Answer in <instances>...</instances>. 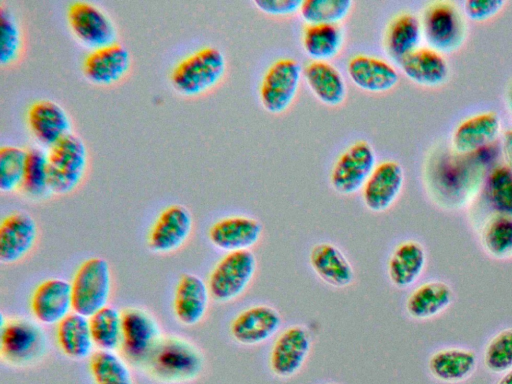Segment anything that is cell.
Masks as SVG:
<instances>
[{"mask_svg":"<svg viewBox=\"0 0 512 384\" xmlns=\"http://www.w3.org/2000/svg\"><path fill=\"white\" fill-rule=\"evenodd\" d=\"M500 130V120L492 111L483 112L463 120L455 129L452 143L458 152L468 153L491 143Z\"/></svg>","mask_w":512,"mask_h":384,"instance_id":"obj_27","label":"cell"},{"mask_svg":"<svg viewBox=\"0 0 512 384\" xmlns=\"http://www.w3.org/2000/svg\"><path fill=\"white\" fill-rule=\"evenodd\" d=\"M421 27L427 43L439 52L452 51L463 40V20L457 7L448 1L430 4L423 14Z\"/></svg>","mask_w":512,"mask_h":384,"instance_id":"obj_10","label":"cell"},{"mask_svg":"<svg viewBox=\"0 0 512 384\" xmlns=\"http://www.w3.org/2000/svg\"><path fill=\"white\" fill-rule=\"evenodd\" d=\"M30 310L40 324H59L73 312L71 283L62 278L43 280L31 294Z\"/></svg>","mask_w":512,"mask_h":384,"instance_id":"obj_15","label":"cell"},{"mask_svg":"<svg viewBox=\"0 0 512 384\" xmlns=\"http://www.w3.org/2000/svg\"><path fill=\"white\" fill-rule=\"evenodd\" d=\"M27 123L34 137L48 147L70 133V121L65 110L50 100L34 102L28 109Z\"/></svg>","mask_w":512,"mask_h":384,"instance_id":"obj_23","label":"cell"},{"mask_svg":"<svg viewBox=\"0 0 512 384\" xmlns=\"http://www.w3.org/2000/svg\"><path fill=\"white\" fill-rule=\"evenodd\" d=\"M225 70L226 59L221 50L205 46L179 61L171 72L170 81L180 94L195 96L215 86Z\"/></svg>","mask_w":512,"mask_h":384,"instance_id":"obj_2","label":"cell"},{"mask_svg":"<svg viewBox=\"0 0 512 384\" xmlns=\"http://www.w3.org/2000/svg\"><path fill=\"white\" fill-rule=\"evenodd\" d=\"M282 326V316L274 307L257 304L241 310L230 323L231 337L245 346L259 345L274 335Z\"/></svg>","mask_w":512,"mask_h":384,"instance_id":"obj_14","label":"cell"},{"mask_svg":"<svg viewBox=\"0 0 512 384\" xmlns=\"http://www.w3.org/2000/svg\"><path fill=\"white\" fill-rule=\"evenodd\" d=\"M26 151L14 145L0 148V190L12 192L21 186Z\"/></svg>","mask_w":512,"mask_h":384,"instance_id":"obj_38","label":"cell"},{"mask_svg":"<svg viewBox=\"0 0 512 384\" xmlns=\"http://www.w3.org/2000/svg\"><path fill=\"white\" fill-rule=\"evenodd\" d=\"M482 244L491 256L506 258L512 255V216H493L482 231Z\"/></svg>","mask_w":512,"mask_h":384,"instance_id":"obj_36","label":"cell"},{"mask_svg":"<svg viewBox=\"0 0 512 384\" xmlns=\"http://www.w3.org/2000/svg\"><path fill=\"white\" fill-rule=\"evenodd\" d=\"M422 27L411 13H401L389 23L385 35L388 54L397 62L418 48Z\"/></svg>","mask_w":512,"mask_h":384,"instance_id":"obj_31","label":"cell"},{"mask_svg":"<svg viewBox=\"0 0 512 384\" xmlns=\"http://www.w3.org/2000/svg\"><path fill=\"white\" fill-rule=\"evenodd\" d=\"M403 73L413 82L423 86L442 84L449 72L441 53L431 47H418L399 61Z\"/></svg>","mask_w":512,"mask_h":384,"instance_id":"obj_24","label":"cell"},{"mask_svg":"<svg viewBox=\"0 0 512 384\" xmlns=\"http://www.w3.org/2000/svg\"><path fill=\"white\" fill-rule=\"evenodd\" d=\"M89 370L95 384H134L127 362L116 351H94Z\"/></svg>","mask_w":512,"mask_h":384,"instance_id":"obj_34","label":"cell"},{"mask_svg":"<svg viewBox=\"0 0 512 384\" xmlns=\"http://www.w3.org/2000/svg\"><path fill=\"white\" fill-rule=\"evenodd\" d=\"M130 62V53L126 47L114 42L92 49L83 60L82 71L90 82L109 85L127 73Z\"/></svg>","mask_w":512,"mask_h":384,"instance_id":"obj_19","label":"cell"},{"mask_svg":"<svg viewBox=\"0 0 512 384\" xmlns=\"http://www.w3.org/2000/svg\"><path fill=\"white\" fill-rule=\"evenodd\" d=\"M45 351V336L40 327L23 318L0 321V353L14 366H26L40 359Z\"/></svg>","mask_w":512,"mask_h":384,"instance_id":"obj_6","label":"cell"},{"mask_svg":"<svg viewBox=\"0 0 512 384\" xmlns=\"http://www.w3.org/2000/svg\"><path fill=\"white\" fill-rule=\"evenodd\" d=\"M73 311L90 317L108 306L112 291V274L106 259L94 256L83 261L72 280Z\"/></svg>","mask_w":512,"mask_h":384,"instance_id":"obj_3","label":"cell"},{"mask_svg":"<svg viewBox=\"0 0 512 384\" xmlns=\"http://www.w3.org/2000/svg\"><path fill=\"white\" fill-rule=\"evenodd\" d=\"M210 298L207 282L196 274H183L177 282L173 298L177 320L186 326L199 324L206 316Z\"/></svg>","mask_w":512,"mask_h":384,"instance_id":"obj_20","label":"cell"},{"mask_svg":"<svg viewBox=\"0 0 512 384\" xmlns=\"http://www.w3.org/2000/svg\"><path fill=\"white\" fill-rule=\"evenodd\" d=\"M453 292L443 281H428L415 288L406 300V311L414 319H429L446 309Z\"/></svg>","mask_w":512,"mask_h":384,"instance_id":"obj_29","label":"cell"},{"mask_svg":"<svg viewBox=\"0 0 512 384\" xmlns=\"http://www.w3.org/2000/svg\"><path fill=\"white\" fill-rule=\"evenodd\" d=\"M425 263V250L419 242L414 240L401 242L394 248L388 259V277L394 286L407 288L420 277Z\"/></svg>","mask_w":512,"mask_h":384,"instance_id":"obj_26","label":"cell"},{"mask_svg":"<svg viewBox=\"0 0 512 384\" xmlns=\"http://www.w3.org/2000/svg\"><path fill=\"white\" fill-rule=\"evenodd\" d=\"M160 340L158 323L149 312L140 308L122 312L120 349L128 360L145 364Z\"/></svg>","mask_w":512,"mask_h":384,"instance_id":"obj_9","label":"cell"},{"mask_svg":"<svg viewBox=\"0 0 512 384\" xmlns=\"http://www.w3.org/2000/svg\"><path fill=\"white\" fill-rule=\"evenodd\" d=\"M158 381L180 384L197 379L204 369V357L192 343L179 338H161L145 363Z\"/></svg>","mask_w":512,"mask_h":384,"instance_id":"obj_1","label":"cell"},{"mask_svg":"<svg viewBox=\"0 0 512 384\" xmlns=\"http://www.w3.org/2000/svg\"><path fill=\"white\" fill-rule=\"evenodd\" d=\"M510 101H511V105H512V93H511V96H510Z\"/></svg>","mask_w":512,"mask_h":384,"instance_id":"obj_46","label":"cell"},{"mask_svg":"<svg viewBox=\"0 0 512 384\" xmlns=\"http://www.w3.org/2000/svg\"><path fill=\"white\" fill-rule=\"evenodd\" d=\"M253 4L270 15H288L299 11L301 0H254Z\"/></svg>","mask_w":512,"mask_h":384,"instance_id":"obj_43","label":"cell"},{"mask_svg":"<svg viewBox=\"0 0 512 384\" xmlns=\"http://www.w3.org/2000/svg\"><path fill=\"white\" fill-rule=\"evenodd\" d=\"M376 167L373 147L366 141L350 145L335 162L330 184L339 194L351 195L361 190Z\"/></svg>","mask_w":512,"mask_h":384,"instance_id":"obj_8","label":"cell"},{"mask_svg":"<svg viewBox=\"0 0 512 384\" xmlns=\"http://www.w3.org/2000/svg\"><path fill=\"white\" fill-rule=\"evenodd\" d=\"M21 32L14 14L7 7H0V63H12L19 55Z\"/></svg>","mask_w":512,"mask_h":384,"instance_id":"obj_41","label":"cell"},{"mask_svg":"<svg viewBox=\"0 0 512 384\" xmlns=\"http://www.w3.org/2000/svg\"><path fill=\"white\" fill-rule=\"evenodd\" d=\"M87 165L84 142L69 133L49 147L47 152L48 182L51 193L64 195L81 183Z\"/></svg>","mask_w":512,"mask_h":384,"instance_id":"obj_4","label":"cell"},{"mask_svg":"<svg viewBox=\"0 0 512 384\" xmlns=\"http://www.w3.org/2000/svg\"><path fill=\"white\" fill-rule=\"evenodd\" d=\"M89 318L92 339L97 350L116 351L122 341V312L108 305Z\"/></svg>","mask_w":512,"mask_h":384,"instance_id":"obj_33","label":"cell"},{"mask_svg":"<svg viewBox=\"0 0 512 384\" xmlns=\"http://www.w3.org/2000/svg\"><path fill=\"white\" fill-rule=\"evenodd\" d=\"M38 227L26 212H13L0 224V262L14 264L25 258L35 246Z\"/></svg>","mask_w":512,"mask_h":384,"instance_id":"obj_16","label":"cell"},{"mask_svg":"<svg viewBox=\"0 0 512 384\" xmlns=\"http://www.w3.org/2000/svg\"><path fill=\"white\" fill-rule=\"evenodd\" d=\"M301 74V66L292 58L274 61L260 84L259 97L264 109L272 114L284 112L297 94Z\"/></svg>","mask_w":512,"mask_h":384,"instance_id":"obj_7","label":"cell"},{"mask_svg":"<svg viewBox=\"0 0 512 384\" xmlns=\"http://www.w3.org/2000/svg\"><path fill=\"white\" fill-rule=\"evenodd\" d=\"M67 21L73 34L93 49L116 42L113 22L90 2H72L67 8Z\"/></svg>","mask_w":512,"mask_h":384,"instance_id":"obj_13","label":"cell"},{"mask_svg":"<svg viewBox=\"0 0 512 384\" xmlns=\"http://www.w3.org/2000/svg\"><path fill=\"white\" fill-rule=\"evenodd\" d=\"M262 235V224L255 218L235 215L214 222L208 230L211 244L226 253L251 250Z\"/></svg>","mask_w":512,"mask_h":384,"instance_id":"obj_18","label":"cell"},{"mask_svg":"<svg viewBox=\"0 0 512 384\" xmlns=\"http://www.w3.org/2000/svg\"><path fill=\"white\" fill-rule=\"evenodd\" d=\"M309 263L315 274L335 288L350 286L355 278L354 269L344 253L334 244H315L309 253Z\"/></svg>","mask_w":512,"mask_h":384,"instance_id":"obj_21","label":"cell"},{"mask_svg":"<svg viewBox=\"0 0 512 384\" xmlns=\"http://www.w3.org/2000/svg\"><path fill=\"white\" fill-rule=\"evenodd\" d=\"M307 85L324 104L337 106L347 94L345 80L338 69L328 61L307 63L302 70Z\"/></svg>","mask_w":512,"mask_h":384,"instance_id":"obj_25","label":"cell"},{"mask_svg":"<svg viewBox=\"0 0 512 384\" xmlns=\"http://www.w3.org/2000/svg\"><path fill=\"white\" fill-rule=\"evenodd\" d=\"M56 340L60 350L68 358L82 360L90 357L95 345L89 318L73 311L56 325Z\"/></svg>","mask_w":512,"mask_h":384,"instance_id":"obj_28","label":"cell"},{"mask_svg":"<svg viewBox=\"0 0 512 384\" xmlns=\"http://www.w3.org/2000/svg\"><path fill=\"white\" fill-rule=\"evenodd\" d=\"M192 229L193 217L190 211L183 205H170L160 212L152 224L147 245L154 253L175 252L188 240Z\"/></svg>","mask_w":512,"mask_h":384,"instance_id":"obj_11","label":"cell"},{"mask_svg":"<svg viewBox=\"0 0 512 384\" xmlns=\"http://www.w3.org/2000/svg\"><path fill=\"white\" fill-rule=\"evenodd\" d=\"M404 182L402 166L393 160L376 165L362 188V199L372 212L388 210L398 198Z\"/></svg>","mask_w":512,"mask_h":384,"instance_id":"obj_17","label":"cell"},{"mask_svg":"<svg viewBox=\"0 0 512 384\" xmlns=\"http://www.w3.org/2000/svg\"><path fill=\"white\" fill-rule=\"evenodd\" d=\"M484 364L494 373L512 369V328L500 331L489 341L484 351Z\"/></svg>","mask_w":512,"mask_h":384,"instance_id":"obj_40","label":"cell"},{"mask_svg":"<svg viewBox=\"0 0 512 384\" xmlns=\"http://www.w3.org/2000/svg\"><path fill=\"white\" fill-rule=\"evenodd\" d=\"M504 4L503 0H468L464 3V10L470 19L484 21L497 14Z\"/></svg>","mask_w":512,"mask_h":384,"instance_id":"obj_42","label":"cell"},{"mask_svg":"<svg viewBox=\"0 0 512 384\" xmlns=\"http://www.w3.org/2000/svg\"><path fill=\"white\" fill-rule=\"evenodd\" d=\"M311 349L309 331L301 325L284 329L276 337L269 354L271 372L279 378H290L304 365Z\"/></svg>","mask_w":512,"mask_h":384,"instance_id":"obj_12","label":"cell"},{"mask_svg":"<svg viewBox=\"0 0 512 384\" xmlns=\"http://www.w3.org/2000/svg\"><path fill=\"white\" fill-rule=\"evenodd\" d=\"M20 188L27 196L33 199L42 198L50 192L47 153L43 150L30 148L26 151L24 173Z\"/></svg>","mask_w":512,"mask_h":384,"instance_id":"obj_35","label":"cell"},{"mask_svg":"<svg viewBox=\"0 0 512 384\" xmlns=\"http://www.w3.org/2000/svg\"><path fill=\"white\" fill-rule=\"evenodd\" d=\"M325 384H337V383H325Z\"/></svg>","mask_w":512,"mask_h":384,"instance_id":"obj_47","label":"cell"},{"mask_svg":"<svg viewBox=\"0 0 512 384\" xmlns=\"http://www.w3.org/2000/svg\"><path fill=\"white\" fill-rule=\"evenodd\" d=\"M343 44V31L338 24H308L303 31L302 45L314 61L335 57Z\"/></svg>","mask_w":512,"mask_h":384,"instance_id":"obj_32","label":"cell"},{"mask_svg":"<svg viewBox=\"0 0 512 384\" xmlns=\"http://www.w3.org/2000/svg\"><path fill=\"white\" fill-rule=\"evenodd\" d=\"M347 71L352 82L360 89L373 93L392 89L399 80L396 69L387 61L369 55H355Z\"/></svg>","mask_w":512,"mask_h":384,"instance_id":"obj_22","label":"cell"},{"mask_svg":"<svg viewBox=\"0 0 512 384\" xmlns=\"http://www.w3.org/2000/svg\"><path fill=\"white\" fill-rule=\"evenodd\" d=\"M256 269L257 260L251 250L226 253L208 276L211 298L218 303L239 298L252 282Z\"/></svg>","mask_w":512,"mask_h":384,"instance_id":"obj_5","label":"cell"},{"mask_svg":"<svg viewBox=\"0 0 512 384\" xmlns=\"http://www.w3.org/2000/svg\"><path fill=\"white\" fill-rule=\"evenodd\" d=\"M488 198L500 213L512 216V169L498 166L488 178Z\"/></svg>","mask_w":512,"mask_h":384,"instance_id":"obj_39","label":"cell"},{"mask_svg":"<svg viewBox=\"0 0 512 384\" xmlns=\"http://www.w3.org/2000/svg\"><path fill=\"white\" fill-rule=\"evenodd\" d=\"M497 384H512V369L505 372Z\"/></svg>","mask_w":512,"mask_h":384,"instance_id":"obj_45","label":"cell"},{"mask_svg":"<svg viewBox=\"0 0 512 384\" xmlns=\"http://www.w3.org/2000/svg\"><path fill=\"white\" fill-rule=\"evenodd\" d=\"M351 6V0H304L299 12L308 24H338Z\"/></svg>","mask_w":512,"mask_h":384,"instance_id":"obj_37","label":"cell"},{"mask_svg":"<svg viewBox=\"0 0 512 384\" xmlns=\"http://www.w3.org/2000/svg\"><path fill=\"white\" fill-rule=\"evenodd\" d=\"M503 151L508 167L512 169V129L506 131L503 138Z\"/></svg>","mask_w":512,"mask_h":384,"instance_id":"obj_44","label":"cell"},{"mask_svg":"<svg viewBox=\"0 0 512 384\" xmlns=\"http://www.w3.org/2000/svg\"><path fill=\"white\" fill-rule=\"evenodd\" d=\"M476 365V354L471 350L461 348L436 351L428 361V369L432 376L449 383L468 378L474 372Z\"/></svg>","mask_w":512,"mask_h":384,"instance_id":"obj_30","label":"cell"}]
</instances>
